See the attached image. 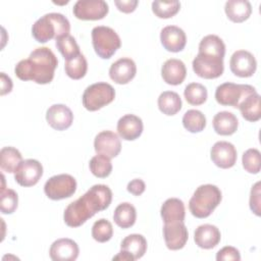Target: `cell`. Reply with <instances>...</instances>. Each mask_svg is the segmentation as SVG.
Segmentation results:
<instances>
[{
    "label": "cell",
    "mask_w": 261,
    "mask_h": 261,
    "mask_svg": "<svg viewBox=\"0 0 261 261\" xmlns=\"http://www.w3.org/2000/svg\"><path fill=\"white\" fill-rule=\"evenodd\" d=\"M112 192L106 185H95L82 197L67 205L63 213V220L69 227H79L97 212L109 207Z\"/></svg>",
    "instance_id": "6da1fadb"
},
{
    "label": "cell",
    "mask_w": 261,
    "mask_h": 261,
    "mask_svg": "<svg viewBox=\"0 0 261 261\" xmlns=\"http://www.w3.org/2000/svg\"><path fill=\"white\" fill-rule=\"evenodd\" d=\"M58 65L55 54L48 47L36 48L28 59L20 60L14 68L15 75L21 81H33L40 85L52 82Z\"/></svg>",
    "instance_id": "7a4b0ae2"
},
{
    "label": "cell",
    "mask_w": 261,
    "mask_h": 261,
    "mask_svg": "<svg viewBox=\"0 0 261 261\" xmlns=\"http://www.w3.org/2000/svg\"><path fill=\"white\" fill-rule=\"evenodd\" d=\"M70 23L61 13L51 12L43 15L32 27V35L39 43H46L51 39H58L69 35Z\"/></svg>",
    "instance_id": "3957f363"
},
{
    "label": "cell",
    "mask_w": 261,
    "mask_h": 261,
    "mask_svg": "<svg viewBox=\"0 0 261 261\" xmlns=\"http://www.w3.org/2000/svg\"><path fill=\"white\" fill-rule=\"evenodd\" d=\"M222 199L221 191L214 185H201L194 192L189 202V209L193 216L206 218L212 214Z\"/></svg>",
    "instance_id": "277c9868"
},
{
    "label": "cell",
    "mask_w": 261,
    "mask_h": 261,
    "mask_svg": "<svg viewBox=\"0 0 261 261\" xmlns=\"http://www.w3.org/2000/svg\"><path fill=\"white\" fill-rule=\"evenodd\" d=\"M92 44L100 58L109 59L120 48L121 41L113 29L98 25L92 30Z\"/></svg>",
    "instance_id": "5b68a950"
},
{
    "label": "cell",
    "mask_w": 261,
    "mask_h": 261,
    "mask_svg": "<svg viewBox=\"0 0 261 261\" xmlns=\"http://www.w3.org/2000/svg\"><path fill=\"white\" fill-rule=\"evenodd\" d=\"M115 98V90L110 84L96 83L86 88L82 101L84 107L89 111H97L110 104Z\"/></svg>",
    "instance_id": "8992f818"
},
{
    "label": "cell",
    "mask_w": 261,
    "mask_h": 261,
    "mask_svg": "<svg viewBox=\"0 0 261 261\" xmlns=\"http://www.w3.org/2000/svg\"><path fill=\"white\" fill-rule=\"evenodd\" d=\"M255 92H257L256 89L250 85L223 83L215 90V100L220 105L238 108L248 95Z\"/></svg>",
    "instance_id": "52a82bcc"
},
{
    "label": "cell",
    "mask_w": 261,
    "mask_h": 261,
    "mask_svg": "<svg viewBox=\"0 0 261 261\" xmlns=\"http://www.w3.org/2000/svg\"><path fill=\"white\" fill-rule=\"evenodd\" d=\"M76 191V180L70 174L62 173L50 177L44 185L46 196L54 201L71 197Z\"/></svg>",
    "instance_id": "ba28073f"
},
{
    "label": "cell",
    "mask_w": 261,
    "mask_h": 261,
    "mask_svg": "<svg viewBox=\"0 0 261 261\" xmlns=\"http://www.w3.org/2000/svg\"><path fill=\"white\" fill-rule=\"evenodd\" d=\"M193 70L194 72L207 80L219 77L224 70L223 58L203 53H198L193 60Z\"/></svg>",
    "instance_id": "9c48e42d"
},
{
    "label": "cell",
    "mask_w": 261,
    "mask_h": 261,
    "mask_svg": "<svg viewBox=\"0 0 261 261\" xmlns=\"http://www.w3.org/2000/svg\"><path fill=\"white\" fill-rule=\"evenodd\" d=\"M108 11V4L103 0H79L72 8L73 15L81 20L102 19Z\"/></svg>",
    "instance_id": "30bf717a"
},
{
    "label": "cell",
    "mask_w": 261,
    "mask_h": 261,
    "mask_svg": "<svg viewBox=\"0 0 261 261\" xmlns=\"http://www.w3.org/2000/svg\"><path fill=\"white\" fill-rule=\"evenodd\" d=\"M43 175V166L36 159L22 160L14 171V179L21 187H33Z\"/></svg>",
    "instance_id": "8fae6325"
},
{
    "label": "cell",
    "mask_w": 261,
    "mask_h": 261,
    "mask_svg": "<svg viewBox=\"0 0 261 261\" xmlns=\"http://www.w3.org/2000/svg\"><path fill=\"white\" fill-rule=\"evenodd\" d=\"M163 237L166 247L169 250L176 251L185 247L189 239V232L184 221H173L164 223Z\"/></svg>",
    "instance_id": "7c38bea8"
},
{
    "label": "cell",
    "mask_w": 261,
    "mask_h": 261,
    "mask_svg": "<svg viewBox=\"0 0 261 261\" xmlns=\"http://www.w3.org/2000/svg\"><path fill=\"white\" fill-rule=\"evenodd\" d=\"M231 72L240 77L252 76L257 68V61L252 53L246 50L236 51L229 60Z\"/></svg>",
    "instance_id": "4fadbf2b"
},
{
    "label": "cell",
    "mask_w": 261,
    "mask_h": 261,
    "mask_svg": "<svg viewBox=\"0 0 261 261\" xmlns=\"http://www.w3.org/2000/svg\"><path fill=\"white\" fill-rule=\"evenodd\" d=\"M212 162L219 168L227 169L232 167L237 162V150L234 146L226 141L216 142L210 151Z\"/></svg>",
    "instance_id": "5bb4252c"
},
{
    "label": "cell",
    "mask_w": 261,
    "mask_h": 261,
    "mask_svg": "<svg viewBox=\"0 0 261 261\" xmlns=\"http://www.w3.org/2000/svg\"><path fill=\"white\" fill-rule=\"evenodd\" d=\"M94 149L97 154L108 158L116 157L121 150V143L118 136L111 130L100 132L94 140Z\"/></svg>",
    "instance_id": "9a60e30c"
},
{
    "label": "cell",
    "mask_w": 261,
    "mask_h": 261,
    "mask_svg": "<svg viewBox=\"0 0 261 261\" xmlns=\"http://www.w3.org/2000/svg\"><path fill=\"white\" fill-rule=\"evenodd\" d=\"M46 120L56 130L67 129L73 121L72 111L64 104H54L47 109Z\"/></svg>",
    "instance_id": "2e32d148"
},
{
    "label": "cell",
    "mask_w": 261,
    "mask_h": 261,
    "mask_svg": "<svg viewBox=\"0 0 261 261\" xmlns=\"http://www.w3.org/2000/svg\"><path fill=\"white\" fill-rule=\"evenodd\" d=\"M137 73V66L133 59L128 57H122L113 62L109 68L110 79L118 84H128Z\"/></svg>",
    "instance_id": "e0dca14e"
},
{
    "label": "cell",
    "mask_w": 261,
    "mask_h": 261,
    "mask_svg": "<svg viewBox=\"0 0 261 261\" xmlns=\"http://www.w3.org/2000/svg\"><path fill=\"white\" fill-rule=\"evenodd\" d=\"M77 244L67 238L58 239L50 247L49 255L53 261H74L79 257Z\"/></svg>",
    "instance_id": "ac0fdd59"
},
{
    "label": "cell",
    "mask_w": 261,
    "mask_h": 261,
    "mask_svg": "<svg viewBox=\"0 0 261 261\" xmlns=\"http://www.w3.org/2000/svg\"><path fill=\"white\" fill-rule=\"evenodd\" d=\"M160 41L163 48L169 52H179L187 44L186 33L176 25H167L161 30Z\"/></svg>",
    "instance_id": "d6986e66"
},
{
    "label": "cell",
    "mask_w": 261,
    "mask_h": 261,
    "mask_svg": "<svg viewBox=\"0 0 261 261\" xmlns=\"http://www.w3.org/2000/svg\"><path fill=\"white\" fill-rule=\"evenodd\" d=\"M143 121L135 114H125L117 121V133L125 141H134L143 133Z\"/></svg>",
    "instance_id": "ffe728a7"
},
{
    "label": "cell",
    "mask_w": 261,
    "mask_h": 261,
    "mask_svg": "<svg viewBox=\"0 0 261 261\" xmlns=\"http://www.w3.org/2000/svg\"><path fill=\"white\" fill-rule=\"evenodd\" d=\"M221 239L220 230L217 226L212 224L199 225L194 232V241L196 245L205 250L215 248Z\"/></svg>",
    "instance_id": "44dd1931"
},
{
    "label": "cell",
    "mask_w": 261,
    "mask_h": 261,
    "mask_svg": "<svg viewBox=\"0 0 261 261\" xmlns=\"http://www.w3.org/2000/svg\"><path fill=\"white\" fill-rule=\"evenodd\" d=\"M187 75L185 63L176 58L166 60L161 67V76L163 81L171 86L180 85Z\"/></svg>",
    "instance_id": "7402d4cb"
},
{
    "label": "cell",
    "mask_w": 261,
    "mask_h": 261,
    "mask_svg": "<svg viewBox=\"0 0 261 261\" xmlns=\"http://www.w3.org/2000/svg\"><path fill=\"white\" fill-rule=\"evenodd\" d=\"M213 128L220 136H230L234 134L239 126L237 116L229 111H220L213 117Z\"/></svg>",
    "instance_id": "603a6c76"
},
{
    "label": "cell",
    "mask_w": 261,
    "mask_h": 261,
    "mask_svg": "<svg viewBox=\"0 0 261 261\" xmlns=\"http://www.w3.org/2000/svg\"><path fill=\"white\" fill-rule=\"evenodd\" d=\"M160 214L164 223L173 221H185V204L177 198L167 199L161 206Z\"/></svg>",
    "instance_id": "cb8c5ba5"
},
{
    "label": "cell",
    "mask_w": 261,
    "mask_h": 261,
    "mask_svg": "<svg viewBox=\"0 0 261 261\" xmlns=\"http://www.w3.org/2000/svg\"><path fill=\"white\" fill-rule=\"evenodd\" d=\"M224 11L228 19L240 23L250 17L252 6L247 0H228L225 3Z\"/></svg>",
    "instance_id": "d4e9b609"
},
{
    "label": "cell",
    "mask_w": 261,
    "mask_h": 261,
    "mask_svg": "<svg viewBox=\"0 0 261 261\" xmlns=\"http://www.w3.org/2000/svg\"><path fill=\"white\" fill-rule=\"evenodd\" d=\"M120 250L128 253L134 261L142 258L147 251V240L144 236L139 233H132L125 237L121 244Z\"/></svg>",
    "instance_id": "484cf974"
},
{
    "label": "cell",
    "mask_w": 261,
    "mask_h": 261,
    "mask_svg": "<svg viewBox=\"0 0 261 261\" xmlns=\"http://www.w3.org/2000/svg\"><path fill=\"white\" fill-rule=\"evenodd\" d=\"M241 111L242 116L251 122L258 121L261 118V108H260V95L255 92L248 95L238 107Z\"/></svg>",
    "instance_id": "4316f807"
},
{
    "label": "cell",
    "mask_w": 261,
    "mask_h": 261,
    "mask_svg": "<svg viewBox=\"0 0 261 261\" xmlns=\"http://www.w3.org/2000/svg\"><path fill=\"white\" fill-rule=\"evenodd\" d=\"M137 219V211L134 205L130 203L124 202L119 204L113 213V220L121 228L132 227Z\"/></svg>",
    "instance_id": "83f0119b"
},
{
    "label": "cell",
    "mask_w": 261,
    "mask_h": 261,
    "mask_svg": "<svg viewBox=\"0 0 261 261\" xmlns=\"http://www.w3.org/2000/svg\"><path fill=\"white\" fill-rule=\"evenodd\" d=\"M159 110L168 116L176 114L181 109V99L179 95L173 91H165L158 97Z\"/></svg>",
    "instance_id": "f1b7e54d"
},
{
    "label": "cell",
    "mask_w": 261,
    "mask_h": 261,
    "mask_svg": "<svg viewBox=\"0 0 261 261\" xmlns=\"http://www.w3.org/2000/svg\"><path fill=\"white\" fill-rule=\"evenodd\" d=\"M22 161L20 152L13 147H3L0 151V167L3 171L12 173Z\"/></svg>",
    "instance_id": "f546056e"
},
{
    "label": "cell",
    "mask_w": 261,
    "mask_h": 261,
    "mask_svg": "<svg viewBox=\"0 0 261 261\" xmlns=\"http://www.w3.org/2000/svg\"><path fill=\"white\" fill-rule=\"evenodd\" d=\"M199 53L224 57L225 45L223 41L216 35L205 36L199 44Z\"/></svg>",
    "instance_id": "4dcf8cb0"
},
{
    "label": "cell",
    "mask_w": 261,
    "mask_h": 261,
    "mask_svg": "<svg viewBox=\"0 0 261 261\" xmlns=\"http://www.w3.org/2000/svg\"><path fill=\"white\" fill-rule=\"evenodd\" d=\"M182 125L190 133H200L206 126V117L201 111L190 109L182 116Z\"/></svg>",
    "instance_id": "1f68e13d"
},
{
    "label": "cell",
    "mask_w": 261,
    "mask_h": 261,
    "mask_svg": "<svg viewBox=\"0 0 261 261\" xmlns=\"http://www.w3.org/2000/svg\"><path fill=\"white\" fill-rule=\"evenodd\" d=\"M184 96L189 104L198 106L206 102L208 93L206 87H204L202 84L191 83L185 88Z\"/></svg>",
    "instance_id": "d6a6232c"
},
{
    "label": "cell",
    "mask_w": 261,
    "mask_h": 261,
    "mask_svg": "<svg viewBox=\"0 0 261 261\" xmlns=\"http://www.w3.org/2000/svg\"><path fill=\"white\" fill-rule=\"evenodd\" d=\"M65 73L72 80H80L84 77L88 70V62L85 56L81 53L76 57L65 61Z\"/></svg>",
    "instance_id": "836d02e7"
},
{
    "label": "cell",
    "mask_w": 261,
    "mask_h": 261,
    "mask_svg": "<svg viewBox=\"0 0 261 261\" xmlns=\"http://www.w3.org/2000/svg\"><path fill=\"white\" fill-rule=\"evenodd\" d=\"M55 45H56V48L58 49V51L60 52V54L63 56V58L66 61L70 60V59L76 57L79 54H81L80 47H79L75 39L70 35H66L64 37L56 39Z\"/></svg>",
    "instance_id": "e575fe53"
},
{
    "label": "cell",
    "mask_w": 261,
    "mask_h": 261,
    "mask_svg": "<svg viewBox=\"0 0 261 261\" xmlns=\"http://www.w3.org/2000/svg\"><path fill=\"white\" fill-rule=\"evenodd\" d=\"M180 9V3L177 0L160 1L155 0L152 2V11L159 18H170L174 16Z\"/></svg>",
    "instance_id": "d590c367"
},
{
    "label": "cell",
    "mask_w": 261,
    "mask_h": 261,
    "mask_svg": "<svg viewBox=\"0 0 261 261\" xmlns=\"http://www.w3.org/2000/svg\"><path fill=\"white\" fill-rule=\"evenodd\" d=\"M89 167L91 172L99 178H105L110 175L112 171V164L110 158L97 154L96 156L92 157L89 163Z\"/></svg>",
    "instance_id": "8d00e7d4"
},
{
    "label": "cell",
    "mask_w": 261,
    "mask_h": 261,
    "mask_svg": "<svg viewBox=\"0 0 261 261\" xmlns=\"http://www.w3.org/2000/svg\"><path fill=\"white\" fill-rule=\"evenodd\" d=\"M113 236V227L110 221L101 218L94 222L92 226V237L99 243L108 242Z\"/></svg>",
    "instance_id": "74e56055"
},
{
    "label": "cell",
    "mask_w": 261,
    "mask_h": 261,
    "mask_svg": "<svg viewBox=\"0 0 261 261\" xmlns=\"http://www.w3.org/2000/svg\"><path fill=\"white\" fill-rule=\"evenodd\" d=\"M242 163L244 169L252 174H257L260 171L261 167V159L260 152L255 148L248 149L242 157Z\"/></svg>",
    "instance_id": "f35d334b"
},
{
    "label": "cell",
    "mask_w": 261,
    "mask_h": 261,
    "mask_svg": "<svg viewBox=\"0 0 261 261\" xmlns=\"http://www.w3.org/2000/svg\"><path fill=\"white\" fill-rule=\"evenodd\" d=\"M18 204V196L12 189H4L1 191L0 209L3 214H12Z\"/></svg>",
    "instance_id": "ab89813d"
},
{
    "label": "cell",
    "mask_w": 261,
    "mask_h": 261,
    "mask_svg": "<svg viewBox=\"0 0 261 261\" xmlns=\"http://www.w3.org/2000/svg\"><path fill=\"white\" fill-rule=\"evenodd\" d=\"M217 261H240L241 255L237 248L231 246H226L220 249L216 254Z\"/></svg>",
    "instance_id": "60d3db41"
},
{
    "label": "cell",
    "mask_w": 261,
    "mask_h": 261,
    "mask_svg": "<svg viewBox=\"0 0 261 261\" xmlns=\"http://www.w3.org/2000/svg\"><path fill=\"white\" fill-rule=\"evenodd\" d=\"M260 182H256L252 189L250 194V209L254 212L257 216H260Z\"/></svg>",
    "instance_id": "b9f144b4"
},
{
    "label": "cell",
    "mask_w": 261,
    "mask_h": 261,
    "mask_svg": "<svg viewBox=\"0 0 261 261\" xmlns=\"http://www.w3.org/2000/svg\"><path fill=\"white\" fill-rule=\"evenodd\" d=\"M145 189H146V185L144 180H142L141 178H135L130 180L126 187L127 192L133 194L134 196H141L145 192Z\"/></svg>",
    "instance_id": "7bdbcfd3"
},
{
    "label": "cell",
    "mask_w": 261,
    "mask_h": 261,
    "mask_svg": "<svg viewBox=\"0 0 261 261\" xmlns=\"http://www.w3.org/2000/svg\"><path fill=\"white\" fill-rule=\"evenodd\" d=\"M138 0H116L114 4L116 5L117 9L124 13H130L135 11L138 5Z\"/></svg>",
    "instance_id": "ee69618b"
},
{
    "label": "cell",
    "mask_w": 261,
    "mask_h": 261,
    "mask_svg": "<svg viewBox=\"0 0 261 261\" xmlns=\"http://www.w3.org/2000/svg\"><path fill=\"white\" fill-rule=\"evenodd\" d=\"M0 80H1V96H4L5 94H8L12 90V81L11 79L6 75L4 72L0 73Z\"/></svg>",
    "instance_id": "f6af8a7d"
},
{
    "label": "cell",
    "mask_w": 261,
    "mask_h": 261,
    "mask_svg": "<svg viewBox=\"0 0 261 261\" xmlns=\"http://www.w3.org/2000/svg\"><path fill=\"white\" fill-rule=\"evenodd\" d=\"M112 260H121V261H134V259H133V257L128 254V253H126V252H124V251H121L120 250V252L117 254V255H115L113 258H112Z\"/></svg>",
    "instance_id": "bcb514c9"
}]
</instances>
